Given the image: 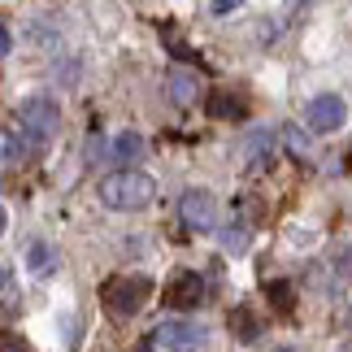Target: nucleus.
Masks as SVG:
<instances>
[{
    "label": "nucleus",
    "mask_w": 352,
    "mask_h": 352,
    "mask_svg": "<svg viewBox=\"0 0 352 352\" xmlns=\"http://www.w3.org/2000/svg\"><path fill=\"white\" fill-rule=\"evenodd\" d=\"M340 352H352V348H340Z\"/></svg>",
    "instance_id": "25"
},
{
    "label": "nucleus",
    "mask_w": 352,
    "mask_h": 352,
    "mask_svg": "<svg viewBox=\"0 0 352 352\" xmlns=\"http://www.w3.org/2000/svg\"><path fill=\"white\" fill-rule=\"evenodd\" d=\"M100 296H104V309H109V318L126 322V318H135V314L148 305V296H153V283H148L144 274H122V278H109V283H104Z\"/></svg>",
    "instance_id": "2"
},
{
    "label": "nucleus",
    "mask_w": 352,
    "mask_h": 352,
    "mask_svg": "<svg viewBox=\"0 0 352 352\" xmlns=\"http://www.w3.org/2000/svg\"><path fill=\"white\" fill-rule=\"evenodd\" d=\"M9 48H13V39H9L5 26H0V57H9Z\"/></svg>",
    "instance_id": "21"
},
{
    "label": "nucleus",
    "mask_w": 352,
    "mask_h": 352,
    "mask_svg": "<svg viewBox=\"0 0 352 352\" xmlns=\"http://www.w3.org/2000/svg\"><path fill=\"white\" fill-rule=\"evenodd\" d=\"M209 113H213V118H231V122H239V118H248V104H243L239 96L213 91V96H209Z\"/></svg>",
    "instance_id": "10"
},
{
    "label": "nucleus",
    "mask_w": 352,
    "mask_h": 352,
    "mask_svg": "<svg viewBox=\"0 0 352 352\" xmlns=\"http://www.w3.org/2000/svg\"><path fill=\"white\" fill-rule=\"evenodd\" d=\"M218 239H222V248H226V252H248V243H252L248 222H243V218H231V222H226L222 231H218Z\"/></svg>",
    "instance_id": "9"
},
{
    "label": "nucleus",
    "mask_w": 352,
    "mask_h": 352,
    "mask_svg": "<svg viewBox=\"0 0 352 352\" xmlns=\"http://www.w3.org/2000/svg\"><path fill=\"white\" fill-rule=\"evenodd\" d=\"M179 218L187 231H213L218 226V205H213V196L205 187H192L183 200H179Z\"/></svg>",
    "instance_id": "6"
},
{
    "label": "nucleus",
    "mask_w": 352,
    "mask_h": 352,
    "mask_svg": "<svg viewBox=\"0 0 352 352\" xmlns=\"http://www.w3.org/2000/svg\"><path fill=\"white\" fill-rule=\"evenodd\" d=\"M144 157V140L135 131H122L113 140V161H140Z\"/></svg>",
    "instance_id": "13"
},
{
    "label": "nucleus",
    "mask_w": 352,
    "mask_h": 352,
    "mask_svg": "<svg viewBox=\"0 0 352 352\" xmlns=\"http://www.w3.org/2000/svg\"><path fill=\"white\" fill-rule=\"evenodd\" d=\"M205 327L200 322H179V318H170V322H161V327L153 331V344L157 348H166V352H200L205 348Z\"/></svg>",
    "instance_id": "4"
},
{
    "label": "nucleus",
    "mask_w": 352,
    "mask_h": 352,
    "mask_svg": "<svg viewBox=\"0 0 352 352\" xmlns=\"http://www.w3.org/2000/svg\"><path fill=\"white\" fill-rule=\"evenodd\" d=\"M0 309H9V314L18 309V287L9 283V274H5V270H0Z\"/></svg>",
    "instance_id": "16"
},
{
    "label": "nucleus",
    "mask_w": 352,
    "mask_h": 352,
    "mask_svg": "<svg viewBox=\"0 0 352 352\" xmlns=\"http://www.w3.org/2000/svg\"><path fill=\"white\" fill-rule=\"evenodd\" d=\"M270 296H274L278 314H287V309H292V287H287V283H270Z\"/></svg>",
    "instance_id": "17"
},
{
    "label": "nucleus",
    "mask_w": 352,
    "mask_h": 352,
    "mask_svg": "<svg viewBox=\"0 0 352 352\" xmlns=\"http://www.w3.org/2000/svg\"><path fill=\"white\" fill-rule=\"evenodd\" d=\"M18 153H22V140H18V135H13L9 126H0V166L18 161Z\"/></svg>",
    "instance_id": "15"
},
{
    "label": "nucleus",
    "mask_w": 352,
    "mask_h": 352,
    "mask_svg": "<svg viewBox=\"0 0 352 352\" xmlns=\"http://www.w3.org/2000/svg\"><path fill=\"white\" fill-rule=\"evenodd\" d=\"M100 205L113 209V213H140L157 200V183L140 170H118V174H104L100 187H96Z\"/></svg>",
    "instance_id": "1"
},
{
    "label": "nucleus",
    "mask_w": 352,
    "mask_h": 352,
    "mask_svg": "<svg viewBox=\"0 0 352 352\" xmlns=\"http://www.w3.org/2000/svg\"><path fill=\"white\" fill-rule=\"evenodd\" d=\"M270 352H292V348H270Z\"/></svg>",
    "instance_id": "24"
},
{
    "label": "nucleus",
    "mask_w": 352,
    "mask_h": 352,
    "mask_svg": "<svg viewBox=\"0 0 352 352\" xmlns=\"http://www.w3.org/2000/svg\"><path fill=\"white\" fill-rule=\"evenodd\" d=\"M26 265H31V274H52V270H57V252L48 248V243H31V248H26Z\"/></svg>",
    "instance_id": "12"
},
{
    "label": "nucleus",
    "mask_w": 352,
    "mask_h": 352,
    "mask_svg": "<svg viewBox=\"0 0 352 352\" xmlns=\"http://www.w3.org/2000/svg\"><path fill=\"white\" fill-rule=\"evenodd\" d=\"M305 122H309V131H318V135L340 131L344 122H348L344 96H335V91H322V96H314V100H309V109H305Z\"/></svg>",
    "instance_id": "5"
},
{
    "label": "nucleus",
    "mask_w": 352,
    "mask_h": 352,
    "mask_svg": "<svg viewBox=\"0 0 352 352\" xmlns=\"http://www.w3.org/2000/svg\"><path fill=\"white\" fill-rule=\"evenodd\" d=\"M348 322H352V314H348Z\"/></svg>",
    "instance_id": "26"
},
{
    "label": "nucleus",
    "mask_w": 352,
    "mask_h": 352,
    "mask_svg": "<svg viewBox=\"0 0 352 352\" xmlns=\"http://www.w3.org/2000/svg\"><path fill=\"white\" fill-rule=\"evenodd\" d=\"M287 148H292V153H300V157H305V153H309V140H305L300 131H287Z\"/></svg>",
    "instance_id": "19"
},
{
    "label": "nucleus",
    "mask_w": 352,
    "mask_h": 352,
    "mask_svg": "<svg viewBox=\"0 0 352 352\" xmlns=\"http://www.w3.org/2000/svg\"><path fill=\"white\" fill-rule=\"evenodd\" d=\"M243 5H248V0H213V13H222V18H226V13H235Z\"/></svg>",
    "instance_id": "20"
},
{
    "label": "nucleus",
    "mask_w": 352,
    "mask_h": 352,
    "mask_svg": "<svg viewBox=\"0 0 352 352\" xmlns=\"http://www.w3.org/2000/svg\"><path fill=\"white\" fill-rule=\"evenodd\" d=\"M287 5H292V9H305V5H314V0H287Z\"/></svg>",
    "instance_id": "22"
},
{
    "label": "nucleus",
    "mask_w": 352,
    "mask_h": 352,
    "mask_svg": "<svg viewBox=\"0 0 352 352\" xmlns=\"http://www.w3.org/2000/svg\"><path fill=\"white\" fill-rule=\"evenodd\" d=\"M348 278H352V252L340 248V252H335V261H331V296H335V300L348 292Z\"/></svg>",
    "instance_id": "11"
},
{
    "label": "nucleus",
    "mask_w": 352,
    "mask_h": 352,
    "mask_svg": "<svg viewBox=\"0 0 352 352\" xmlns=\"http://www.w3.org/2000/svg\"><path fill=\"white\" fill-rule=\"evenodd\" d=\"M0 235H5V209H0Z\"/></svg>",
    "instance_id": "23"
},
{
    "label": "nucleus",
    "mask_w": 352,
    "mask_h": 352,
    "mask_svg": "<svg viewBox=\"0 0 352 352\" xmlns=\"http://www.w3.org/2000/svg\"><path fill=\"white\" fill-rule=\"evenodd\" d=\"M0 352H31V344H26L22 335H5V340H0Z\"/></svg>",
    "instance_id": "18"
},
{
    "label": "nucleus",
    "mask_w": 352,
    "mask_h": 352,
    "mask_svg": "<svg viewBox=\"0 0 352 352\" xmlns=\"http://www.w3.org/2000/svg\"><path fill=\"white\" fill-rule=\"evenodd\" d=\"M200 300H205V278H200L196 270H179V274L170 278V287H166V305H174V309H196Z\"/></svg>",
    "instance_id": "7"
},
{
    "label": "nucleus",
    "mask_w": 352,
    "mask_h": 352,
    "mask_svg": "<svg viewBox=\"0 0 352 352\" xmlns=\"http://www.w3.org/2000/svg\"><path fill=\"white\" fill-rule=\"evenodd\" d=\"M18 122H22V135L39 148V144H48L52 135H57L61 109H57V100H52V96H26L18 104Z\"/></svg>",
    "instance_id": "3"
},
{
    "label": "nucleus",
    "mask_w": 352,
    "mask_h": 352,
    "mask_svg": "<svg viewBox=\"0 0 352 352\" xmlns=\"http://www.w3.org/2000/svg\"><path fill=\"white\" fill-rule=\"evenodd\" d=\"M231 331L239 335L243 344H248V340H256V318L248 314V309H235V314H231Z\"/></svg>",
    "instance_id": "14"
},
{
    "label": "nucleus",
    "mask_w": 352,
    "mask_h": 352,
    "mask_svg": "<svg viewBox=\"0 0 352 352\" xmlns=\"http://www.w3.org/2000/svg\"><path fill=\"white\" fill-rule=\"evenodd\" d=\"M166 87H170V96H174V104H196V96H200V78L192 74V70H170V78H166Z\"/></svg>",
    "instance_id": "8"
}]
</instances>
